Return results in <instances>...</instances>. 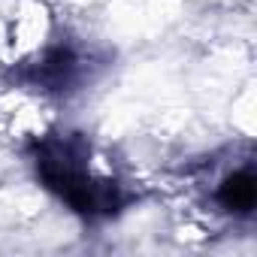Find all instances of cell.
Masks as SVG:
<instances>
[{
  "label": "cell",
  "instance_id": "obj_1",
  "mask_svg": "<svg viewBox=\"0 0 257 257\" xmlns=\"http://www.w3.org/2000/svg\"><path fill=\"white\" fill-rule=\"evenodd\" d=\"M215 200L221 203V209H227L230 215H251L254 200H257V182H254V170L251 164L227 173L215 191Z\"/></svg>",
  "mask_w": 257,
  "mask_h": 257
}]
</instances>
